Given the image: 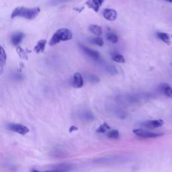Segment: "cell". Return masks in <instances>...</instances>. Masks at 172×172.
<instances>
[{
	"label": "cell",
	"mask_w": 172,
	"mask_h": 172,
	"mask_svg": "<svg viewBox=\"0 0 172 172\" xmlns=\"http://www.w3.org/2000/svg\"><path fill=\"white\" fill-rule=\"evenodd\" d=\"M40 12V7H36L33 8L20 6L15 8L11 14V18H15L16 17H22L27 20H33L37 18Z\"/></svg>",
	"instance_id": "1"
},
{
	"label": "cell",
	"mask_w": 172,
	"mask_h": 172,
	"mask_svg": "<svg viewBox=\"0 0 172 172\" xmlns=\"http://www.w3.org/2000/svg\"><path fill=\"white\" fill-rule=\"evenodd\" d=\"M73 38V34L68 28H61L56 30V32L53 35L49 42L51 46L57 45L61 41H67L71 40Z\"/></svg>",
	"instance_id": "2"
},
{
	"label": "cell",
	"mask_w": 172,
	"mask_h": 172,
	"mask_svg": "<svg viewBox=\"0 0 172 172\" xmlns=\"http://www.w3.org/2000/svg\"><path fill=\"white\" fill-rule=\"evenodd\" d=\"M118 100L119 101L122 102L124 104H134L136 103H138L143 97L140 94H123L118 96Z\"/></svg>",
	"instance_id": "3"
},
{
	"label": "cell",
	"mask_w": 172,
	"mask_h": 172,
	"mask_svg": "<svg viewBox=\"0 0 172 172\" xmlns=\"http://www.w3.org/2000/svg\"><path fill=\"white\" fill-rule=\"evenodd\" d=\"M133 133L140 138H157L163 136V133H157L153 132L147 131V130L143 129H135L133 130Z\"/></svg>",
	"instance_id": "4"
},
{
	"label": "cell",
	"mask_w": 172,
	"mask_h": 172,
	"mask_svg": "<svg viewBox=\"0 0 172 172\" xmlns=\"http://www.w3.org/2000/svg\"><path fill=\"white\" fill-rule=\"evenodd\" d=\"M7 127L11 131L17 132L20 135H24L27 134L30 131L28 128L26 126L21 124H18V123H10V124H7Z\"/></svg>",
	"instance_id": "5"
},
{
	"label": "cell",
	"mask_w": 172,
	"mask_h": 172,
	"mask_svg": "<svg viewBox=\"0 0 172 172\" xmlns=\"http://www.w3.org/2000/svg\"><path fill=\"white\" fill-rule=\"evenodd\" d=\"M164 124V122L162 120H150L141 123V126L147 128L153 129V128H160Z\"/></svg>",
	"instance_id": "6"
},
{
	"label": "cell",
	"mask_w": 172,
	"mask_h": 172,
	"mask_svg": "<svg viewBox=\"0 0 172 172\" xmlns=\"http://www.w3.org/2000/svg\"><path fill=\"white\" fill-rule=\"evenodd\" d=\"M104 1L105 0H88L86 2V4L89 8L93 10L95 12H97Z\"/></svg>",
	"instance_id": "7"
},
{
	"label": "cell",
	"mask_w": 172,
	"mask_h": 172,
	"mask_svg": "<svg viewBox=\"0 0 172 172\" xmlns=\"http://www.w3.org/2000/svg\"><path fill=\"white\" fill-rule=\"evenodd\" d=\"M80 47L83 51L85 54H86L87 55H88L89 57L91 58L93 60L95 61H98L100 59V55L98 52H97L96 51H94L88 47H85L83 45H80Z\"/></svg>",
	"instance_id": "8"
},
{
	"label": "cell",
	"mask_w": 172,
	"mask_h": 172,
	"mask_svg": "<svg viewBox=\"0 0 172 172\" xmlns=\"http://www.w3.org/2000/svg\"><path fill=\"white\" fill-rule=\"evenodd\" d=\"M102 14H103L104 18L107 20H109V21H114L117 18L118 16L116 10L110 8L104 10Z\"/></svg>",
	"instance_id": "9"
},
{
	"label": "cell",
	"mask_w": 172,
	"mask_h": 172,
	"mask_svg": "<svg viewBox=\"0 0 172 172\" xmlns=\"http://www.w3.org/2000/svg\"><path fill=\"white\" fill-rule=\"evenodd\" d=\"M159 91L164 96L172 97V88L168 83H161L159 86Z\"/></svg>",
	"instance_id": "10"
},
{
	"label": "cell",
	"mask_w": 172,
	"mask_h": 172,
	"mask_svg": "<svg viewBox=\"0 0 172 172\" xmlns=\"http://www.w3.org/2000/svg\"><path fill=\"white\" fill-rule=\"evenodd\" d=\"M73 86L76 88H81L83 86V79L80 73L74 74L73 79Z\"/></svg>",
	"instance_id": "11"
},
{
	"label": "cell",
	"mask_w": 172,
	"mask_h": 172,
	"mask_svg": "<svg viewBox=\"0 0 172 172\" xmlns=\"http://www.w3.org/2000/svg\"><path fill=\"white\" fill-rule=\"evenodd\" d=\"M24 37V34L23 32H16L12 34L11 38V42L13 45H19Z\"/></svg>",
	"instance_id": "12"
},
{
	"label": "cell",
	"mask_w": 172,
	"mask_h": 172,
	"mask_svg": "<svg viewBox=\"0 0 172 172\" xmlns=\"http://www.w3.org/2000/svg\"><path fill=\"white\" fill-rule=\"evenodd\" d=\"M110 108V112H111L113 114L115 115L116 117L119 118V119H124L127 116V114L124 112L122 109L119 108V107L112 106Z\"/></svg>",
	"instance_id": "13"
},
{
	"label": "cell",
	"mask_w": 172,
	"mask_h": 172,
	"mask_svg": "<svg viewBox=\"0 0 172 172\" xmlns=\"http://www.w3.org/2000/svg\"><path fill=\"white\" fill-rule=\"evenodd\" d=\"M79 118H81V120H83L87 122L93 121L94 120H95V116L93 113L88 111V110L81 111L79 114Z\"/></svg>",
	"instance_id": "14"
},
{
	"label": "cell",
	"mask_w": 172,
	"mask_h": 172,
	"mask_svg": "<svg viewBox=\"0 0 172 172\" xmlns=\"http://www.w3.org/2000/svg\"><path fill=\"white\" fill-rule=\"evenodd\" d=\"M46 45H47V40L45 39L40 40L34 48V52L37 54L43 53L45 51Z\"/></svg>",
	"instance_id": "15"
},
{
	"label": "cell",
	"mask_w": 172,
	"mask_h": 172,
	"mask_svg": "<svg viewBox=\"0 0 172 172\" xmlns=\"http://www.w3.org/2000/svg\"><path fill=\"white\" fill-rule=\"evenodd\" d=\"M71 170V166L67 164H59L54 166L52 169H48L51 171H68Z\"/></svg>",
	"instance_id": "16"
},
{
	"label": "cell",
	"mask_w": 172,
	"mask_h": 172,
	"mask_svg": "<svg viewBox=\"0 0 172 172\" xmlns=\"http://www.w3.org/2000/svg\"><path fill=\"white\" fill-rule=\"evenodd\" d=\"M157 37L161 40H162L163 42L166 43L167 45L171 44V40L169 36L165 32H157Z\"/></svg>",
	"instance_id": "17"
},
{
	"label": "cell",
	"mask_w": 172,
	"mask_h": 172,
	"mask_svg": "<svg viewBox=\"0 0 172 172\" xmlns=\"http://www.w3.org/2000/svg\"><path fill=\"white\" fill-rule=\"evenodd\" d=\"M89 30L96 36H100L102 34V28L98 25H90L89 26Z\"/></svg>",
	"instance_id": "18"
},
{
	"label": "cell",
	"mask_w": 172,
	"mask_h": 172,
	"mask_svg": "<svg viewBox=\"0 0 172 172\" xmlns=\"http://www.w3.org/2000/svg\"><path fill=\"white\" fill-rule=\"evenodd\" d=\"M6 62V54L3 47H1V54H0V67H1V73H3L4 66Z\"/></svg>",
	"instance_id": "19"
},
{
	"label": "cell",
	"mask_w": 172,
	"mask_h": 172,
	"mask_svg": "<svg viewBox=\"0 0 172 172\" xmlns=\"http://www.w3.org/2000/svg\"><path fill=\"white\" fill-rule=\"evenodd\" d=\"M104 69L105 71H106L108 73L110 74V75H116L118 73L117 69H116L114 66L111 65H108V64H106V65H104Z\"/></svg>",
	"instance_id": "20"
},
{
	"label": "cell",
	"mask_w": 172,
	"mask_h": 172,
	"mask_svg": "<svg viewBox=\"0 0 172 172\" xmlns=\"http://www.w3.org/2000/svg\"><path fill=\"white\" fill-rule=\"evenodd\" d=\"M106 38L107 40H108L110 42L115 44L119 41V38H118L117 35L113 32H108L106 34Z\"/></svg>",
	"instance_id": "21"
},
{
	"label": "cell",
	"mask_w": 172,
	"mask_h": 172,
	"mask_svg": "<svg viewBox=\"0 0 172 172\" xmlns=\"http://www.w3.org/2000/svg\"><path fill=\"white\" fill-rule=\"evenodd\" d=\"M86 78L88 81L93 83H97L100 82V79L98 77L96 76V75H94V74H91V73L87 74V75H86Z\"/></svg>",
	"instance_id": "22"
},
{
	"label": "cell",
	"mask_w": 172,
	"mask_h": 172,
	"mask_svg": "<svg viewBox=\"0 0 172 172\" xmlns=\"http://www.w3.org/2000/svg\"><path fill=\"white\" fill-rule=\"evenodd\" d=\"M110 129V127L107 124L106 122H104V124L100 125V127L97 128L96 132L97 133H104L106 132L108 130Z\"/></svg>",
	"instance_id": "23"
},
{
	"label": "cell",
	"mask_w": 172,
	"mask_h": 172,
	"mask_svg": "<svg viewBox=\"0 0 172 172\" xmlns=\"http://www.w3.org/2000/svg\"><path fill=\"white\" fill-rule=\"evenodd\" d=\"M90 42L93 44L99 46V47H102L104 45V41L102 40V38L100 37H96L94 38H92L90 40Z\"/></svg>",
	"instance_id": "24"
},
{
	"label": "cell",
	"mask_w": 172,
	"mask_h": 172,
	"mask_svg": "<svg viewBox=\"0 0 172 172\" xmlns=\"http://www.w3.org/2000/svg\"><path fill=\"white\" fill-rule=\"evenodd\" d=\"M17 52L18 53L20 57L22 59L27 60L28 59V55L25 52L24 50H23L21 47H17Z\"/></svg>",
	"instance_id": "25"
},
{
	"label": "cell",
	"mask_w": 172,
	"mask_h": 172,
	"mask_svg": "<svg viewBox=\"0 0 172 172\" xmlns=\"http://www.w3.org/2000/svg\"><path fill=\"white\" fill-rule=\"evenodd\" d=\"M112 59L114 61H115L116 63H125V59L124 58V56L121 55H115L112 56Z\"/></svg>",
	"instance_id": "26"
},
{
	"label": "cell",
	"mask_w": 172,
	"mask_h": 172,
	"mask_svg": "<svg viewBox=\"0 0 172 172\" xmlns=\"http://www.w3.org/2000/svg\"><path fill=\"white\" fill-rule=\"evenodd\" d=\"M108 137L113 139H118L119 138V132L117 130H113L108 134Z\"/></svg>",
	"instance_id": "27"
},
{
	"label": "cell",
	"mask_w": 172,
	"mask_h": 172,
	"mask_svg": "<svg viewBox=\"0 0 172 172\" xmlns=\"http://www.w3.org/2000/svg\"><path fill=\"white\" fill-rule=\"evenodd\" d=\"M70 1H71V0H52L51 3L52 6H56V5L67 3V2H69Z\"/></svg>",
	"instance_id": "28"
},
{
	"label": "cell",
	"mask_w": 172,
	"mask_h": 172,
	"mask_svg": "<svg viewBox=\"0 0 172 172\" xmlns=\"http://www.w3.org/2000/svg\"><path fill=\"white\" fill-rule=\"evenodd\" d=\"M75 130H78V128L75 127V126H71L69 128V132H73V131H75Z\"/></svg>",
	"instance_id": "29"
},
{
	"label": "cell",
	"mask_w": 172,
	"mask_h": 172,
	"mask_svg": "<svg viewBox=\"0 0 172 172\" xmlns=\"http://www.w3.org/2000/svg\"><path fill=\"white\" fill-rule=\"evenodd\" d=\"M166 1H168V2H170V3H172V0H165Z\"/></svg>",
	"instance_id": "30"
}]
</instances>
